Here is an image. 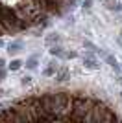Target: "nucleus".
I'll use <instances>...</instances> for the list:
<instances>
[{
  "mask_svg": "<svg viewBox=\"0 0 122 123\" xmlns=\"http://www.w3.org/2000/svg\"><path fill=\"white\" fill-rule=\"evenodd\" d=\"M102 57H104V61L109 64V66L115 70L117 74H120V66H118V62H117V59H115V55H111V53H107V51H102Z\"/></svg>",
  "mask_w": 122,
  "mask_h": 123,
  "instance_id": "obj_2",
  "label": "nucleus"
},
{
  "mask_svg": "<svg viewBox=\"0 0 122 123\" xmlns=\"http://www.w3.org/2000/svg\"><path fill=\"white\" fill-rule=\"evenodd\" d=\"M118 42H120V46H122V31H120V39H118Z\"/></svg>",
  "mask_w": 122,
  "mask_h": 123,
  "instance_id": "obj_11",
  "label": "nucleus"
},
{
  "mask_svg": "<svg viewBox=\"0 0 122 123\" xmlns=\"http://www.w3.org/2000/svg\"><path fill=\"white\" fill-rule=\"evenodd\" d=\"M81 62H83V66L89 68V70H96V68L100 66V61L96 59V51H91V50L81 55Z\"/></svg>",
  "mask_w": 122,
  "mask_h": 123,
  "instance_id": "obj_1",
  "label": "nucleus"
},
{
  "mask_svg": "<svg viewBox=\"0 0 122 123\" xmlns=\"http://www.w3.org/2000/svg\"><path fill=\"white\" fill-rule=\"evenodd\" d=\"M120 6H122V4H120ZM120 9H122V7H120Z\"/></svg>",
  "mask_w": 122,
  "mask_h": 123,
  "instance_id": "obj_12",
  "label": "nucleus"
},
{
  "mask_svg": "<svg viewBox=\"0 0 122 123\" xmlns=\"http://www.w3.org/2000/svg\"><path fill=\"white\" fill-rule=\"evenodd\" d=\"M0 68H6V61L4 59H0Z\"/></svg>",
  "mask_w": 122,
  "mask_h": 123,
  "instance_id": "obj_10",
  "label": "nucleus"
},
{
  "mask_svg": "<svg viewBox=\"0 0 122 123\" xmlns=\"http://www.w3.org/2000/svg\"><path fill=\"white\" fill-rule=\"evenodd\" d=\"M56 79L59 83H63V81H67V79H69V68H59V70H57V74H56Z\"/></svg>",
  "mask_w": 122,
  "mask_h": 123,
  "instance_id": "obj_5",
  "label": "nucleus"
},
{
  "mask_svg": "<svg viewBox=\"0 0 122 123\" xmlns=\"http://www.w3.org/2000/svg\"><path fill=\"white\" fill-rule=\"evenodd\" d=\"M37 61H39V57H37L35 53L30 55V59L26 61V68H28V70H35V68H37Z\"/></svg>",
  "mask_w": 122,
  "mask_h": 123,
  "instance_id": "obj_6",
  "label": "nucleus"
},
{
  "mask_svg": "<svg viewBox=\"0 0 122 123\" xmlns=\"http://www.w3.org/2000/svg\"><path fill=\"white\" fill-rule=\"evenodd\" d=\"M20 66H22V62H20L19 59H15V61H11V64H9L8 68H9V70H19Z\"/></svg>",
  "mask_w": 122,
  "mask_h": 123,
  "instance_id": "obj_7",
  "label": "nucleus"
},
{
  "mask_svg": "<svg viewBox=\"0 0 122 123\" xmlns=\"http://www.w3.org/2000/svg\"><path fill=\"white\" fill-rule=\"evenodd\" d=\"M57 70H59V66H57V62L56 61H50L48 62V66L43 70V75L45 77H50V75H56L57 74Z\"/></svg>",
  "mask_w": 122,
  "mask_h": 123,
  "instance_id": "obj_3",
  "label": "nucleus"
},
{
  "mask_svg": "<svg viewBox=\"0 0 122 123\" xmlns=\"http://www.w3.org/2000/svg\"><path fill=\"white\" fill-rule=\"evenodd\" d=\"M22 46H24V44H22L20 41H13V42H9V44H8V53H9V55H17V53L22 50Z\"/></svg>",
  "mask_w": 122,
  "mask_h": 123,
  "instance_id": "obj_4",
  "label": "nucleus"
},
{
  "mask_svg": "<svg viewBox=\"0 0 122 123\" xmlns=\"http://www.w3.org/2000/svg\"><path fill=\"white\" fill-rule=\"evenodd\" d=\"M4 77H6V68H0V83H2Z\"/></svg>",
  "mask_w": 122,
  "mask_h": 123,
  "instance_id": "obj_8",
  "label": "nucleus"
},
{
  "mask_svg": "<svg viewBox=\"0 0 122 123\" xmlns=\"http://www.w3.org/2000/svg\"><path fill=\"white\" fill-rule=\"evenodd\" d=\"M31 81V77L30 75H26V77H22V85H28V83Z\"/></svg>",
  "mask_w": 122,
  "mask_h": 123,
  "instance_id": "obj_9",
  "label": "nucleus"
}]
</instances>
